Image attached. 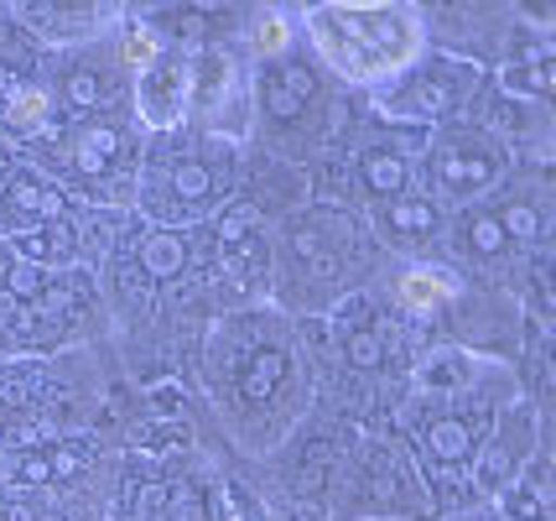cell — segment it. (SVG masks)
<instances>
[{"label":"cell","instance_id":"6da1fadb","mask_svg":"<svg viewBox=\"0 0 556 521\" xmlns=\"http://www.w3.org/2000/svg\"><path fill=\"white\" fill-rule=\"evenodd\" d=\"M208 375L224 422L250 448L281 444L307 401V365L291 328L261 313L218 328L208 349Z\"/></svg>","mask_w":556,"mask_h":521},{"label":"cell","instance_id":"7a4b0ae2","mask_svg":"<svg viewBox=\"0 0 556 521\" xmlns=\"http://www.w3.org/2000/svg\"><path fill=\"white\" fill-rule=\"evenodd\" d=\"M307 32L343 84H386L421 58V22L406 5H317Z\"/></svg>","mask_w":556,"mask_h":521},{"label":"cell","instance_id":"3957f363","mask_svg":"<svg viewBox=\"0 0 556 521\" xmlns=\"http://www.w3.org/2000/svg\"><path fill=\"white\" fill-rule=\"evenodd\" d=\"M359 224L343 209H307L291 224L287 250H281V302H302V308L339 302L359 266Z\"/></svg>","mask_w":556,"mask_h":521},{"label":"cell","instance_id":"277c9868","mask_svg":"<svg viewBox=\"0 0 556 521\" xmlns=\"http://www.w3.org/2000/svg\"><path fill=\"white\" fill-rule=\"evenodd\" d=\"M505 141L479 131V125H447L427 151V183L442 203H473L505 177Z\"/></svg>","mask_w":556,"mask_h":521},{"label":"cell","instance_id":"5b68a950","mask_svg":"<svg viewBox=\"0 0 556 521\" xmlns=\"http://www.w3.org/2000/svg\"><path fill=\"white\" fill-rule=\"evenodd\" d=\"M193 110L218 136H244L250 95H244V69L235 52L203 48L198 58H188V115Z\"/></svg>","mask_w":556,"mask_h":521},{"label":"cell","instance_id":"8992f818","mask_svg":"<svg viewBox=\"0 0 556 521\" xmlns=\"http://www.w3.org/2000/svg\"><path fill=\"white\" fill-rule=\"evenodd\" d=\"M473 84H479V69H473V63H458V58H437V63L406 69L401 89L386 95V115H395L401 125L447 121L453 110L468 104Z\"/></svg>","mask_w":556,"mask_h":521},{"label":"cell","instance_id":"52a82bcc","mask_svg":"<svg viewBox=\"0 0 556 521\" xmlns=\"http://www.w3.org/2000/svg\"><path fill=\"white\" fill-rule=\"evenodd\" d=\"M369 511V521H412L421 511V496H416V474L386 454V448H369L359 464H354V480L343 491V517L349 511Z\"/></svg>","mask_w":556,"mask_h":521},{"label":"cell","instance_id":"ba28073f","mask_svg":"<svg viewBox=\"0 0 556 521\" xmlns=\"http://www.w3.org/2000/svg\"><path fill=\"white\" fill-rule=\"evenodd\" d=\"M526 412H509V418H494V433H489L484 444H479V454H473V480H479V491L484 496H505V491H515V480H520V470L531 464V427H526Z\"/></svg>","mask_w":556,"mask_h":521},{"label":"cell","instance_id":"9c48e42d","mask_svg":"<svg viewBox=\"0 0 556 521\" xmlns=\"http://www.w3.org/2000/svg\"><path fill=\"white\" fill-rule=\"evenodd\" d=\"M136 110L151 131H182L188 121V52H162L136 84Z\"/></svg>","mask_w":556,"mask_h":521},{"label":"cell","instance_id":"30bf717a","mask_svg":"<svg viewBox=\"0 0 556 521\" xmlns=\"http://www.w3.org/2000/svg\"><path fill=\"white\" fill-rule=\"evenodd\" d=\"M224 183H229V157H177L167 168V199H156V220L167 214V220H193L203 214L208 203L224 194Z\"/></svg>","mask_w":556,"mask_h":521},{"label":"cell","instance_id":"8fae6325","mask_svg":"<svg viewBox=\"0 0 556 521\" xmlns=\"http://www.w3.org/2000/svg\"><path fill=\"white\" fill-rule=\"evenodd\" d=\"M494 407H473V412H442V418L427 422V454H432V464L442 470H463V464H473V454L479 444L489 438V427H494Z\"/></svg>","mask_w":556,"mask_h":521},{"label":"cell","instance_id":"7c38bea8","mask_svg":"<svg viewBox=\"0 0 556 521\" xmlns=\"http://www.w3.org/2000/svg\"><path fill=\"white\" fill-rule=\"evenodd\" d=\"M484 371L489 365L479 355H468V349H458V345H437L432 355H421V365H416L412 381L421 397H468Z\"/></svg>","mask_w":556,"mask_h":521},{"label":"cell","instance_id":"4fadbf2b","mask_svg":"<svg viewBox=\"0 0 556 521\" xmlns=\"http://www.w3.org/2000/svg\"><path fill=\"white\" fill-rule=\"evenodd\" d=\"M121 147H125V136L115 121L84 125L68 147V177L73 183H104V177L121 168Z\"/></svg>","mask_w":556,"mask_h":521},{"label":"cell","instance_id":"5bb4252c","mask_svg":"<svg viewBox=\"0 0 556 521\" xmlns=\"http://www.w3.org/2000/svg\"><path fill=\"white\" fill-rule=\"evenodd\" d=\"M261 100H266L270 125H291L317 100L313 69H302V63H270L266 74H261Z\"/></svg>","mask_w":556,"mask_h":521},{"label":"cell","instance_id":"9a60e30c","mask_svg":"<svg viewBox=\"0 0 556 521\" xmlns=\"http://www.w3.org/2000/svg\"><path fill=\"white\" fill-rule=\"evenodd\" d=\"M5 209H11V214H22L26 230H31V224H73V199L63 194V188H52L48 177H37V173L11 177V188H5Z\"/></svg>","mask_w":556,"mask_h":521},{"label":"cell","instance_id":"2e32d148","mask_svg":"<svg viewBox=\"0 0 556 521\" xmlns=\"http://www.w3.org/2000/svg\"><path fill=\"white\" fill-rule=\"evenodd\" d=\"M401 308L406 313H416V319H427V313H437V308H447V302H458L463 282L447 266H437V261H421V266H412V272H401Z\"/></svg>","mask_w":556,"mask_h":521},{"label":"cell","instance_id":"e0dca14e","mask_svg":"<svg viewBox=\"0 0 556 521\" xmlns=\"http://www.w3.org/2000/svg\"><path fill=\"white\" fill-rule=\"evenodd\" d=\"M11 256L31 261L37 272L68 266L73 256H78V235H73V224H31V230H16V235H11Z\"/></svg>","mask_w":556,"mask_h":521},{"label":"cell","instance_id":"ac0fdd59","mask_svg":"<svg viewBox=\"0 0 556 521\" xmlns=\"http://www.w3.org/2000/svg\"><path fill=\"white\" fill-rule=\"evenodd\" d=\"M359 188L369 199H401L412 188V157L401 147H369L359 157Z\"/></svg>","mask_w":556,"mask_h":521},{"label":"cell","instance_id":"d6986e66","mask_svg":"<svg viewBox=\"0 0 556 521\" xmlns=\"http://www.w3.org/2000/svg\"><path fill=\"white\" fill-rule=\"evenodd\" d=\"M130 521H188V491L156 474L130 480Z\"/></svg>","mask_w":556,"mask_h":521},{"label":"cell","instance_id":"ffe728a7","mask_svg":"<svg viewBox=\"0 0 556 521\" xmlns=\"http://www.w3.org/2000/svg\"><path fill=\"white\" fill-rule=\"evenodd\" d=\"M136 256H141V276H151V282H172V276L188 272V230H177V224L151 230Z\"/></svg>","mask_w":556,"mask_h":521},{"label":"cell","instance_id":"44dd1931","mask_svg":"<svg viewBox=\"0 0 556 521\" xmlns=\"http://www.w3.org/2000/svg\"><path fill=\"white\" fill-rule=\"evenodd\" d=\"M437 224H442V214H437V203L432 199H390V209L380 214V230H386L395 246H412V240H432L437 235Z\"/></svg>","mask_w":556,"mask_h":521},{"label":"cell","instance_id":"7402d4cb","mask_svg":"<svg viewBox=\"0 0 556 521\" xmlns=\"http://www.w3.org/2000/svg\"><path fill=\"white\" fill-rule=\"evenodd\" d=\"M458 240H463V250H468L473 261H484V266H494V261L509 256V235L500 230V214H494V209H468L458 224Z\"/></svg>","mask_w":556,"mask_h":521},{"label":"cell","instance_id":"603a6c76","mask_svg":"<svg viewBox=\"0 0 556 521\" xmlns=\"http://www.w3.org/2000/svg\"><path fill=\"white\" fill-rule=\"evenodd\" d=\"M5 125L22 131V136H37L52 125V95L42 84H22L11 100H5Z\"/></svg>","mask_w":556,"mask_h":521},{"label":"cell","instance_id":"cb8c5ba5","mask_svg":"<svg viewBox=\"0 0 556 521\" xmlns=\"http://www.w3.org/2000/svg\"><path fill=\"white\" fill-rule=\"evenodd\" d=\"M505 95H520V100H552V58L541 52H526L515 69H505Z\"/></svg>","mask_w":556,"mask_h":521},{"label":"cell","instance_id":"d4e9b609","mask_svg":"<svg viewBox=\"0 0 556 521\" xmlns=\"http://www.w3.org/2000/svg\"><path fill=\"white\" fill-rule=\"evenodd\" d=\"M244 32H250V52H255V58H281V52L291 48V32H296V26H291L287 11H255Z\"/></svg>","mask_w":556,"mask_h":521},{"label":"cell","instance_id":"484cf974","mask_svg":"<svg viewBox=\"0 0 556 521\" xmlns=\"http://www.w3.org/2000/svg\"><path fill=\"white\" fill-rule=\"evenodd\" d=\"M343 349H349V365L354 371H380L386 365V334H380V323H354L343 334Z\"/></svg>","mask_w":556,"mask_h":521},{"label":"cell","instance_id":"4316f807","mask_svg":"<svg viewBox=\"0 0 556 521\" xmlns=\"http://www.w3.org/2000/svg\"><path fill=\"white\" fill-rule=\"evenodd\" d=\"M214 521H266L261 500L235 480H214Z\"/></svg>","mask_w":556,"mask_h":521},{"label":"cell","instance_id":"83f0119b","mask_svg":"<svg viewBox=\"0 0 556 521\" xmlns=\"http://www.w3.org/2000/svg\"><path fill=\"white\" fill-rule=\"evenodd\" d=\"M156 58H162V37H156V26H151V22H130V26H125V42H121V63H125V69L146 74Z\"/></svg>","mask_w":556,"mask_h":521},{"label":"cell","instance_id":"f1b7e54d","mask_svg":"<svg viewBox=\"0 0 556 521\" xmlns=\"http://www.w3.org/2000/svg\"><path fill=\"white\" fill-rule=\"evenodd\" d=\"M63 95H68L73 110H94V104L110 95V74L94 69V63H84V69H73V74L63 78Z\"/></svg>","mask_w":556,"mask_h":521},{"label":"cell","instance_id":"f546056e","mask_svg":"<svg viewBox=\"0 0 556 521\" xmlns=\"http://www.w3.org/2000/svg\"><path fill=\"white\" fill-rule=\"evenodd\" d=\"M244 235H255V203H229L214 224V246L229 250V246H240Z\"/></svg>","mask_w":556,"mask_h":521},{"label":"cell","instance_id":"4dcf8cb0","mask_svg":"<svg viewBox=\"0 0 556 521\" xmlns=\"http://www.w3.org/2000/svg\"><path fill=\"white\" fill-rule=\"evenodd\" d=\"M500 230L509 235V246H535V235H541V209H535V203H509L505 214H500Z\"/></svg>","mask_w":556,"mask_h":521},{"label":"cell","instance_id":"1f68e13d","mask_svg":"<svg viewBox=\"0 0 556 521\" xmlns=\"http://www.w3.org/2000/svg\"><path fill=\"white\" fill-rule=\"evenodd\" d=\"M37 392H42V381H37L31 371H22V365L0 371V401H5V407H26Z\"/></svg>","mask_w":556,"mask_h":521},{"label":"cell","instance_id":"d6a6232c","mask_svg":"<svg viewBox=\"0 0 556 521\" xmlns=\"http://www.w3.org/2000/svg\"><path fill=\"white\" fill-rule=\"evenodd\" d=\"M42 464H48V480H73L84 470V448H52V454H42Z\"/></svg>","mask_w":556,"mask_h":521},{"label":"cell","instance_id":"836d02e7","mask_svg":"<svg viewBox=\"0 0 556 521\" xmlns=\"http://www.w3.org/2000/svg\"><path fill=\"white\" fill-rule=\"evenodd\" d=\"M16 89H22V78L11 74V69H0V95H5V100H11V95H16Z\"/></svg>","mask_w":556,"mask_h":521}]
</instances>
